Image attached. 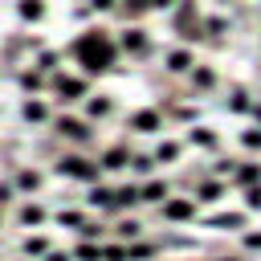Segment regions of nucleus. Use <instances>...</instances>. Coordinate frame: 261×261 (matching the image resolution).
<instances>
[{
    "mask_svg": "<svg viewBox=\"0 0 261 261\" xmlns=\"http://www.w3.org/2000/svg\"><path fill=\"white\" fill-rule=\"evenodd\" d=\"M114 45H118V53H126V57H151V53H155V45H151V37H147L143 24H122L118 37H114Z\"/></svg>",
    "mask_w": 261,
    "mask_h": 261,
    "instance_id": "nucleus-6",
    "label": "nucleus"
},
{
    "mask_svg": "<svg viewBox=\"0 0 261 261\" xmlns=\"http://www.w3.org/2000/svg\"><path fill=\"white\" fill-rule=\"evenodd\" d=\"M53 220H57V224H65L69 232H82V228L90 224V216H86V212H77V208H61Z\"/></svg>",
    "mask_w": 261,
    "mask_h": 261,
    "instance_id": "nucleus-30",
    "label": "nucleus"
},
{
    "mask_svg": "<svg viewBox=\"0 0 261 261\" xmlns=\"http://www.w3.org/2000/svg\"><path fill=\"white\" fill-rule=\"evenodd\" d=\"M188 143H192V147H200V151H216V147H220L216 130H212V126H204V122L188 126Z\"/></svg>",
    "mask_w": 261,
    "mask_h": 261,
    "instance_id": "nucleus-25",
    "label": "nucleus"
},
{
    "mask_svg": "<svg viewBox=\"0 0 261 261\" xmlns=\"http://www.w3.org/2000/svg\"><path fill=\"white\" fill-rule=\"evenodd\" d=\"M159 114H163V118H171V122H179V126H196L204 110H200L196 102H167Z\"/></svg>",
    "mask_w": 261,
    "mask_h": 261,
    "instance_id": "nucleus-18",
    "label": "nucleus"
},
{
    "mask_svg": "<svg viewBox=\"0 0 261 261\" xmlns=\"http://www.w3.org/2000/svg\"><path fill=\"white\" fill-rule=\"evenodd\" d=\"M57 171L65 175V179H77V184H98L102 179V167H98V159H86V155H77V151H69L61 163H57Z\"/></svg>",
    "mask_w": 261,
    "mask_h": 261,
    "instance_id": "nucleus-5",
    "label": "nucleus"
},
{
    "mask_svg": "<svg viewBox=\"0 0 261 261\" xmlns=\"http://www.w3.org/2000/svg\"><path fill=\"white\" fill-rule=\"evenodd\" d=\"M49 114H53V106H49V98H24L20 102V118L29 122V126H41V122H49Z\"/></svg>",
    "mask_w": 261,
    "mask_h": 261,
    "instance_id": "nucleus-19",
    "label": "nucleus"
},
{
    "mask_svg": "<svg viewBox=\"0 0 261 261\" xmlns=\"http://www.w3.org/2000/svg\"><path fill=\"white\" fill-rule=\"evenodd\" d=\"M175 4H179V0H147L151 12H175Z\"/></svg>",
    "mask_w": 261,
    "mask_h": 261,
    "instance_id": "nucleus-40",
    "label": "nucleus"
},
{
    "mask_svg": "<svg viewBox=\"0 0 261 261\" xmlns=\"http://www.w3.org/2000/svg\"><path fill=\"white\" fill-rule=\"evenodd\" d=\"M179 155H184V143H175V139H159V143H155V151H151L155 167H159V163H175Z\"/></svg>",
    "mask_w": 261,
    "mask_h": 261,
    "instance_id": "nucleus-27",
    "label": "nucleus"
},
{
    "mask_svg": "<svg viewBox=\"0 0 261 261\" xmlns=\"http://www.w3.org/2000/svg\"><path fill=\"white\" fill-rule=\"evenodd\" d=\"M228 29H232V20H228L224 12H208V16L200 20V41H224Z\"/></svg>",
    "mask_w": 261,
    "mask_h": 261,
    "instance_id": "nucleus-21",
    "label": "nucleus"
},
{
    "mask_svg": "<svg viewBox=\"0 0 261 261\" xmlns=\"http://www.w3.org/2000/svg\"><path fill=\"white\" fill-rule=\"evenodd\" d=\"M102 12H114V0H86V4H77V16H102Z\"/></svg>",
    "mask_w": 261,
    "mask_h": 261,
    "instance_id": "nucleus-34",
    "label": "nucleus"
},
{
    "mask_svg": "<svg viewBox=\"0 0 261 261\" xmlns=\"http://www.w3.org/2000/svg\"><path fill=\"white\" fill-rule=\"evenodd\" d=\"M216 261H245V257H216Z\"/></svg>",
    "mask_w": 261,
    "mask_h": 261,
    "instance_id": "nucleus-43",
    "label": "nucleus"
},
{
    "mask_svg": "<svg viewBox=\"0 0 261 261\" xmlns=\"http://www.w3.org/2000/svg\"><path fill=\"white\" fill-rule=\"evenodd\" d=\"M130 155H135V151H130L126 143H110V147L98 155V167H102V175H106V171H126V167H130Z\"/></svg>",
    "mask_w": 261,
    "mask_h": 261,
    "instance_id": "nucleus-15",
    "label": "nucleus"
},
{
    "mask_svg": "<svg viewBox=\"0 0 261 261\" xmlns=\"http://www.w3.org/2000/svg\"><path fill=\"white\" fill-rule=\"evenodd\" d=\"M159 216L171 220V224H179V220H196V216H200V204H196L192 196H167V200L159 204Z\"/></svg>",
    "mask_w": 261,
    "mask_h": 261,
    "instance_id": "nucleus-9",
    "label": "nucleus"
},
{
    "mask_svg": "<svg viewBox=\"0 0 261 261\" xmlns=\"http://www.w3.org/2000/svg\"><path fill=\"white\" fill-rule=\"evenodd\" d=\"M130 171L147 179V175L155 171V159H151V151H135V155H130Z\"/></svg>",
    "mask_w": 261,
    "mask_h": 261,
    "instance_id": "nucleus-33",
    "label": "nucleus"
},
{
    "mask_svg": "<svg viewBox=\"0 0 261 261\" xmlns=\"http://www.w3.org/2000/svg\"><path fill=\"white\" fill-rule=\"evenodd\" d=\"M73 61H77V69L90 77V73H106V69H114L118 65V45H114V37H106V29H86L82 37H73V45L65 49Z\"/></svg>",
    "mask_w": 261,
    "mask_h": 261,
    "instance_id": "nucleus-1",
    "label": "nucleus"
},
{
    "mask_svg": "<svg viewBox=\"0 0 261 261\" xmlns=\"http://www.w3.org/2000/svg\"><path fill=\"white\" fill-rule=\"evenodd\" d=\"M220 4H228V0H220Z\"/></svg>",
    "mask_w": 261,
    "mask_h": 261,
    "instance_id": "nucleus-44",
    "label": "nucleus"
},
{
    "mask_svg": "<svg viewBox=\"0 0 261 261\" xmlns=\"http://www.w3.org/2000/svg\"><path fill=\"white\" fill-rule=\"evenodd\" d=\"M204 224L208 228H249V212H212V216H204Z\"/></svg>",
    "mask_w": 261,
    "mask_h": 261,
    "instance_id": "nucleus-23",
    "label": "nucleus"
},
{
    "mask_svg": "<svg viewBox=\"0 0 261 261\" xmlns=\"http://www.w3.org/2000/svg\"><path fill=\"white\" fill-rule=\"evenodd\" d=\"M45 94H53L57 102H82V98L94 94V86H90L86 73H65V69H57V73L49 77V90H45Z\"/></svg>",
    "mask_w": 261,
    "mask_h": 261,
    "instance_id": "nucleus-3",
    "label": "nucleus"
},
{
    "mask_svg": "<svg viewBox=\"0 0 261 261\" xmlns=\"http://www.w3.org/2000/svg\"><path fill=\"white\" fill-rule=\"evenodd\" d=\"M241 249L245 253H261V228H245L241 232Z\"/></svg>",
    "mask_w": 261,
    "mask_h": 261,
    "instance_id": "nucleus-37",
    "label": "nucleus"
},
{
    "mask_svg": "<svg viewBox=\"0 0 261 261\" xmlns=\"http://www.w3.org/2000/svg\"><path fill=\"white\" fill-rule=\"evenodd\" d=\"M184 77H188V86H192L196 94H212V90L220 86V73H216L212 65H204V61H196V65H192Z\"/></svg>",
    "mask_w": 261,
    "mask_h": 261,
    "instance_id": "nucleus-13",
    "label": "nucleus"
},
{
    "mask_svg": "<svg viewBox=\"0 0 261 261\" xmlns=\"http://www.w3.org/2000/svg\"><path fill=\"white\" fill-rule=\"evenodd\" d=\"M20 253H29V257L41 261V257L49 253V237H41V232H37V237H24V241H20Z\"/></svg>",
    "mask_w": 261,
    "mask_h": 261,
    "instance_id": "nucleus-32",
    "label": "nucleus"
},
{
    "mask_svg": "<svg viewBox=\"0 0 261 261\" xmlns=\"http://www.w3.org/2000/svg\"><path fill=\"white\" fill-rule=\"evenodd\" d=\"M8 184H12V192H16V196H24V200H33V196H37V192L45 188V175H41L37 167H16Z\"/></svg>",
    "mask_w": 261,
    "mask_h": 261,
    "instance_id": "nucleus-11",
    "label": "nucleus"
},
{
    "mask_svg": "<svg viewBox=\"0 0 261 261\" xmlns=\"http://www.w3.org/2000/svg\"><path fill=\"white\" fill-rule=\"evenodd\" d=\"M61 57H65V53H57V49H41V53H37L29 65H33V69H41L45 77H53V73L61 69Z\"/></svg>",
    "mask_w": 261,
    "mask_h": 261,
    "instance_id": "nucleus-26",
    "label": "nucleus"
},
{
    "mask_svg": "<svg viewBox=\"0 0 261 261\" xmlns=\"http://www.w3.org/2000/svg\"><path fill=\"white\" fill-rule=\"evenodd\" d=\"M106 237V224H98V220H90L82 232H77V241H102Z\"/></svg>",
    "mask_w": 261,
    "mask_h": 261,
    "instance_id": "nucleus-38",
    "label": "nucleus"
},
{
    "mask_svg": "<svg viewBox=\"0 0 261 261\" xmlns=\"http://www.w3.org/2000/svg\"><path fill=\"white\" fill-rule=\"evenodd\" d=\"M16 86L29 94V98H37V94H45L49 90V77L41 73V69H33V65H24V69H16Z\"/></svg>",
    "mask_w": 261,
    "mask_h": 261,
    "instance_id": "nucleus-22",
    "label": "nucleus"
},
{
    "mask_svg": "<svg viewBox=\"0 0 261 261\" xmlns=\"http://www.w3.org/2000/svg\"><path fill=\"white\" fill-rule=\"evenodd\" d=\"M126 130H130V135H151V139H159V135H163V114L143 106V110L126 114Z\"/></svg>",
    "mask_w": 261,
    "mask_h": 261,
    "instance_id": "nucleus-10",
    "label": "nucleus"
},
{
    "mask_svg": "<svg viewBox=\"0 0 261 261\" xmlns=\"http://www.w3.org/2000/svg\"><path fill=\"white\" fill-rule=\"evenodd\" d=\"M196 61H200V57H196L192 45H179V49H167V53H163V69H167V73H179V77H184Z\"/></svg>",
    "mask_w": 261,
    "mask_h": 261,
    "instance_id": "nucleus-16",
    "label": "nucleus"
},
{
    "mask_svg": "<svg viewBox=\"0 0 261 261\" xmlns=\"http://www.w3.org/2000/svg\"><path fill=\"white\" fill-rule=\"evenodd\" d=\"M245 212H261V184L245 188Z\"/></svg>",
    "mask_w": 261,
    "mask_h": 261,
    "instance_id": "nucleus-39",
    "label": "nucleus"
},
{
    "mask_svg": "<svg viewBox=\"0 0 261 261\" xmlns=\"http://www.w3.org/2000/svg\"><path fill=\"white\" fill-rule=\"evenodd\" d=\"M45 12H49V4H45V0H16V16H20L24 24H37Z\"/></svg>",
    "mask_w": 261,
    "mask_h": 261,
    "instance_id": "nucleus-28",
    "label": "nucleus"
},
{
    "mask_svg": "<svg viewBox=\"0 0 261 261\" xmlns=\"http://www.w3.org/2000/svg\"><path fill=\"white\" fill-rule=\"evenodd\" d=\"M220 175H232V184L241 192L257 188L261 184V159H216V179Z\"/></svg>",
    "mask_w": 261,
    "mask_h": 261,
    "instance_id": "nucleus-4",
    "label": "nucleus"
},
{
    "mask_svg": "<svg viewBox=\"0 0 261 261\" xmlns=\"http://www.w3.org/2000/svg\"><path fill=\"white\" fill-rule=\"evenodd\" d=\"M188 188L196 192V196H192L196 204H216V200L228 192V188H224V179H188Z\"/></svg>",
    "mask_w": 261,
    "mask_h": 261,
    "instance_id": "nucleus-20",
    "label": "nucleus"
},
{
    "mask_svg": "<svg viewBox=\"0 0 261 261\" xmlns=\"http://www.w3.org/2000/svg\"><path fill=\"white\" fill-rule=\"evenodd\" d=\"M12 224H20V228H37V224H49V208L33 196V200H24V204H16V212H12Z\"/></svg>",
    "mask_w": 261,
    "mask_h": 261,
    "instance_id": "nucleus-12",
    "label": "nucleus"
},
{
    "mask_svg": "<svg viewBox=\"0 0 261 261\" xmlns=\"http://www.w3.org/2000/svg\"><path fill=\"white\" fill-rule=\"evenodd\" d=\"M253 106H257V102H249L241 90H232V94H228V110H237V114H253Z\"/></svg>",
    "mask_w": 261,
    "mask_h": 261,
    "instance_id": "nucleus-35",
    "label": "nucleus"
},
{
    "mask_svg": "<svg viewBox=\"0 0 261 261\" xmlns=\"http://www.w3.org/2000/svg\"><path fill=\"white\" fill-rule=\"evenodd\" d=\"M69 257L73 261H102V241H77L69 249Z\"/></svg>",
    "mask_w": 261,
    "mask_h": 261,
    "instance_id": "nucleus-31",
    "label": "nucleus"
},
{
    "mask_svg": "<svg viewBox=\"0 0 261 261\" xmlns=\"http://www.w3.org/2000/svg\"><path fill=\"white\" fill-rule=\"evenodd\" d=\"M241 147L245 151H261V126H245L241 130Z\"/></svg>",
    "mask_w": 261,
    "mask_h": 261,
    "instance_id": "nucleus-36",
    "label": "nucleus"
},
{
    "mask_svg": "<svg viewBox=\"0 0 261 261\" xmlns=\"http://www.w3.org/2000/svg\"><path fill=\"white\" fill-rule=\"evenodd\" d=\"M122 249H126V261H155L159 257V245H151V241H130Z\"/></svg>",
    "mask_w": 261,
    "mask_h": 261,
    "instance_id": "nucleus-29",
    "label": "nucleus"
},
{
    "mask_svg": "<svg viewBox=\"0 0 261 261\" xmlns=\"http://www.w3.org/2000/svg\"><path fill=\"white\" fill-rule=\"evenodd\" d=\"M86 200H90V208H98V212L122 216V212H130V208L139 204V188H135V184H94Z\"/></svg>",
    "mask_w": 261,
    "mask_h": 261,
    "instance_id": "nucleus-2",
    "label": "nucleus"
},
{
    "mask_svg": "<svg viewBox=\"0 0 261 261\" xmlns=\"http://www.w3.org/2000/svg\"><path fill=\"white\" fill-rule=\"evenodd\" d=\"M41 261H73V257H69V253H57V249H49Z\"/></svg>",
    "mask_w": 261,
    "mask_h": 261,
    "instance_id": "nucleus-42",
    "label": "nucleus"
},
{
    "mask_svg": "<svg viewBox=\"0 0 261 261\" xmlns=\"http://www.w3.org/2000/svg\"><path fill=\"white\" fill-rule=\"evenodd\" d=\"M57 135L69 139L73 147H90V143H94V122H86V118H77V114H61V118H57Z\"/></svg>",
    "mask_w": 261,
    "mask_h": 261,
    "instance_id": "nucleus-8",
    "label": "nucleus"
},
{
    "mask_svg": "<svg viewBox=\"0 0 261 261\" xmlns=\"http://www.w3.org/2000/svg\"><path fill=\"white\" fill-rule=\"evenodd\" d=\"M139 188V204H151V208H159L167 196H171V184L167 179H155V175H147L143 184H135Z\"/></svg>",
    "mask_w": 261,
    "mask_h": 261,
    "instance_id": "nucleus-17",
    "label": "nucleus"
},
{
    "mask_svg": "<svg viewBox=\"0 0 261 261\" xmlns=\"http://www.w3.org/2000/svg\"><path fill=\"white\" fill-rule=\"evenodd\" d=\"M12 200H16V192H12V184H0V208H4V204H12Z\"/></svg>",
    "mask_w": 261,
    "mask_h": 261,
    "instance_id": "nucleus-41",
    "label": "nucleus"
},
{
    "mask_svg": "<svg viewBox=\"0 0 261 261\" xmlns=\"http://www.w3.org/2000/svg\"><path fill=\"white\" fill-rule=\"evenodd\" d=\"M82 118L86 122H106V118H114V98L110 94H90V98H82Z\"/></svg>",
    "mask_w": 261,
    "mask_h": 261,
    "instance_id": "nucleus-14",
    "label": "nucleus"
},
{
    "mask_svg": "<svg viewBox=\"0 0 261 261\" xmlns=\"http://www.w3.org/2000/svg\"><path fill=\"white\" fill-rule=\"evenodd\" d=\"M110 232H114V241H118V245H130V241H139V237H143V220H135V216H118Z\"/></svg>",
    "mask_w": 261,
    "mask_h": 261,
    "instance_id": "nucleus-24",
    "label": "nucleus"
},
{
    "mask_svg": "<svg viewBox=\"0 0 261 261\" xmlns=\"http://www.w3.org/2000/svg\"><path fill=\"white\" fill-rule=\"evenodd\" d=\"M200 8L192 4V0H179L175 4V12H171V29L184 37V41H200Z\"/></svg>",
    "mask_w": 261,
    "mask_h": 261,
    "instance_id": "nucleus-7",
    "label": "nucleus"
}]
</instances>
